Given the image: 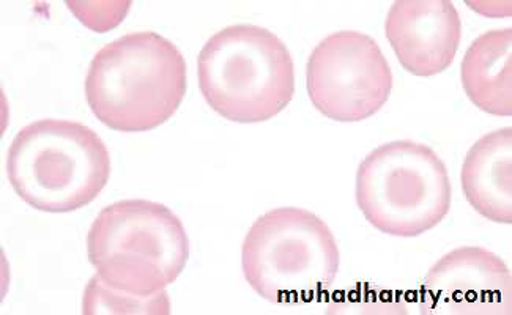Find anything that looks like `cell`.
Returning a JSON list of instances; mask_svg holds the SVG:
<instances>
[{"label": "cell", "mask_w": 512, "mask_h": 315, "mask_svg": "<svg viewBox=\"0 0 512 315\" xmlns=\"http://www.w3.org/2000/svg\"><path fill=\"white\" fill-rule=\"evenodd\" d=\"M306 87L314 108L336 122H361L385 106L393 71L377 41L355 30L323 38L309 56Z\"/></svg>", "instance_id": "obj_7"}, {"label": "cell", "mask_w": 512, "mask_h": 315, "mask_svg": "<svg viewBox=\"0 0 512 315\" xmlns=\"http://www.w3.org/2000/svg\"><path fill=\"white\" fill-rule=\"evenodd\" d=\"M208 106L235 123L273 119L295 95V67L284 41L264 27L235 24L219 30L197 59Z\"/></svg>", "instance_id": "obj_4"}, {"label": "cell", "mask_w": 512, "mask_h": 315, "mask_svg": "<svg viewBox=\"0 0 512 315\" xmlns=\"http://www.w3.org/2000/svg\"><path fill=\"white\" fill-rule=\"evenodd\" d=\"M451 196L445 163L431 147L418 142L380 145L358 167V208L383 234H426L448 215Z\"/></svg>", "instance_id": "obj_6"}, {"label": "cell", "mask_w": 512, "mask_h": 315, "mask_svg": "<svg viewBox=\"0 0 512 315\" xmlns=\"http://www.w3.org/2000/svg\"><path fill=\"white\" fill-rule=\"evenodd\" d=\"M512 128L478 139L462 164L465 199L492 223L512 224Z\"/></svg>", "instance_id": "obj_10"}, {"label": "cell", "mask_w": 512, "mask_h": 315, "mask_svg": "<svg viewBox=\"0 0 512 315\" xmlns=\"http://www.w3.org/2000/svg\"><path fill=\"white\" fill-rule=\"evenodd\" d=\"M328 312H334V314H418V303H416L413 293L363 286L361 289L344 293Z\"/></svg>", "instance_id": "obj_13"}, {"label": "cell", "mask_w": 512, "mask_h": 315, "mask_svg": "<svg viewBox=\"0 0 512 315\" xmlns=\"http://www.w3.org/2000/svg\"><path fill=\"white\" fill-rule=\"evenodd\" d=\"M186 62L172 41L134 32L103 46L90 62L86 98L103 125L144 133L166 123L186 93Z\"/></svg>", "instance_id": "obj_1"}, {"label": "cell", "mask_w": 512, "mask_h": 315, "mask_svg": "<svg viewBox=\"0 0 512 315\" xmlns=\"http://www.w3.org/2000/svg\"><path fill=\"white\" fill-rule=\"evenodd\" d=\"M385 34L405 70L421 78L451 67L461 45L462 21L449 0H397Z\"/></svg>", "instance_id": "obj_9"}, {"label": "cell", "mask_w": 512, "mask_h": 315, "mask_svg": "<svg viewBox=\"0 0 512 315\" xmlns=\"http://www.w3.org/2000/svg\"><path fill=\"white\" fill-rule=\"evenodd\" d=\"M111 158L92 128L70 120H37L13 138L8 182L30 207L46 213L75 212L100 196Z\"/></svg>", "instance_id": "obj_2"}, {"label": "cell", "mask_w": 512, "mask_h": 315, "mask_svg": "<svg viewBox=\"0 0 512 315\" xmlns=\"http://www.w3.org/2000/svg\"><path fill=\"white\" fill-rule=\"evenodd\" d=\"M416 303L421 315H511V270L487 249H454L429 270Z\"/></svg>", "instance_id": "obj_8"}, {"label": "cell", "mask_w": 512, "mask_h": 315, "mask_svg": "<svg viewBox=\"0 0 512 315\" xmlns=\"http://www.w3.org/2000/svg\"><path fill=\"white\" fill-rule=\"evenodd\" d=\"M82 312L100 314H171V301L166 290L153 297H138L109 286L100 276L90 279L82 298Z\"/></svg>", "instance_id": "obj_12"}, {"label": "cell", "mask_w": 512, "mask_h": 315, "mask_svg": "<svg viewBox=\"0 0 512 315\" xmlns=\"http://www.w3.org/2000/svg\"><path fill=\"white\" fill-rule=\"evenodd\" d=\"M462 86L476 108L490 115H512V29L489 30L465 52Z\"/></svg>", "instance_id": "obj_11"}, {"label": "cell", "mask_w": 512, "mask_h": 315, "mask_svg": "<svg viewBox=\"0 0 512 315\" xmlns=\"http://www.w3.org/2000/svg\"><path fill=\"white\" fill-rule=\"evenodd\" d=\"M97 275L122 292L153 297L177 281L190 259V240L171 208L125 199L103 208L87 235Z\"/></svg>", "instance_id": "obj_3"}, {"label": "cell", "mask_w": 512, "mask_h": 315, "mask_svg": "<svg viewBox=\"0 0 512 315\" xmlns=\"http://www.w3.org/2000/svg\"><path fill=\"white\" fill-rule=\"evenodd\" d=\"M339 248L322 218L303 208H275L249 229L242 249L246 282L275 304L309 303L338 276Z\"/></svg>", "instance_id": "obj_5"}]
</instances>
